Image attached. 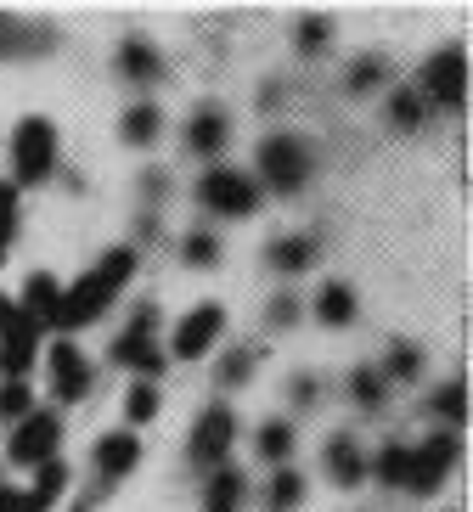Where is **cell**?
Instances as JSON below:
<instances>
[{
    "mask_svg": "<svg viewBox=\"0 0 473 512\" xmlns=\"http://www.w3.org/2000/svg\"><path fill=\"white\" fill-rule=\"evenodd\" d=\"M136 276V254L130 248H107V259L96 265V271H85L68 293H62L57 304V327L62 332H74V327H91L96 316H102L107 304L119 299V287Z\"/></svg>",
    "mask_w": 473,
    "mask_h": 512,
    "instance_id": "6da1fadb",
    "label": "cell"
},
{
    "mask_svg": "<svg viewBox=\"0 0 473 512\" xmlns=\"http://www.w3.org/2000/svg\"><path fill=\"white\" fill-rule=\"evenodd\" d=\"M57 164V124L51 119H23L12 130V169L17 181L12 186H40Z\"/></svg>",
    "mask_w": 473,
    "mask_h": 512,
    "instance_id": "7a4b0ae2",
    "label": "cell"
},
{
    "mask_svg": "<svg viewBox=\"0 0 473 512\" xmlns=\"http://www.w3.org/2000/svg\"><path fill=\"white\" fill-rule=\"evenodd\" d=\"M457 456H462V439H457V434H428L423 445L406 456V490H417V496H434V490L445 484V473L457 467Z\"/></svg>",
    "mask_w": 473,
    "mask_h": 512,
    "instance_id": "3957f363",
    "label": "cell"
},
{
    "mask_svg": "<svg viewBox=\"0 0 473 512\" xmlns=\"http://www.w3.org/2000/svg\"><path fill=\"white\" fill-rule=\"evenodd\" d=\"M417 96H428V102L445 107V113H457V107L468 102V57H462L457 46L434 51L428 68H423V91H417Z\"/></svg>",
    "mask_w": 473,
    "mask_h": 512,
    "instance_id": "277c9868",
    "label": "cell"
},
{
    "mask_svg": "<svg viewBox=\"0 0 473 512\" xmlns=\"http://www.w3.org/2000/svg\"><path fill=\"white\" fill-rule=\"evenodd\" d=\"M260 175L276 192H299L310 181V147L299 136H271L260 147Z\"/></svg>",
    "mask_w": 473,
    "mask_h": 512,
    "instance_id": "5b68a950",
    "label": "cell"
},
{
    "mask_svg": "<svg viewBox=\"0 0 473 512\" xmlns=\"http://www.w3.org/2000/svg\"><path fill=\"white\" fill-rule=\"evenodd\" d=\"M198 203L214 214H254L260 209V186L248 181L243 169H209L198 181Z\"/></svg>",
    "mask_w": 473,
    "mask_h": 512,
    "instance_id": "8992f818",
    "label": "cell"
},
{
    "mask_svg": "<svg viewBox=\"0 0 473 512\" xmlns=\"http://www.w3.org/2000/svg\"><path fill=\"white\" fill-rule=\"evenodd\" d=\"M57 445H62V422L51 417V411H29V417L17 422L6 456H12L17 467H46L51 456H57Z\"/></svg>",
    "mask_w": 473,
    "mask_h": 512,
    "instance_id": "52a82bcc",
    "label": "cell"
},
{
    "mask_svg": "<svg viewBox=\"0 0 473 512\" xmlns=\"http://www.w3.org/2000/svg\"><path fill=\"white\" fill-rule=\"evenodd\" d=\"M231 439H237V417H231L226 406H209L198 417V428H192V462L198 467H220L231 451Z\"/></svg>",
    "mask_w": 473,
    "mask_h": 512,
    "instance_id": "ba28073f",
    "label": "cell"
},
{
    "mask_svg": "<svg viewBox=\"0 0 473 512\" xmlns=\"http://www.w3.org/2000/svg\"><path fill=\"white\" fill-rule=\"evenodd\" d=\"M220 332H226V310L220 304H203V310L181 316V327H175V355L181 361H198V355H209L220 344Z\"/></svg>",
    "mask_w": 473,
    "mask_h": 512,
    "instance_id": "9c48e42d",
    "label": "cell"
},
{
    "mask_svg": "<svg viewBox=\"0 0 473 512\" xmlns=\"http://www.w3.org/2000/svg\"><path fill=\"white\" fill-rule=\"evenodd\" d=\"M34 344H40V327H34L23 310L12 316V327L0 332V372L6 377H23L34 366Z\"/></svg>",
    "mask_w": 473,
    "mask_h": 512,
    "instance_id": "30bf717a",
    "label": "cell"
},
{
    "mask_svg": "<svg viewBox=\"0 0 473 512\" xmlns=\"http://www.w3.org/2000/svg\"><path fill=\"white\" fill-rule=\"evenodd\" d=\"M85 389H91V366H85L79 344H57L51 349V394L57 400H79Z\"/></svg>",
    "mask_w": 473,
    "mask_h": 512,
    "instance_id": "8fae6325",
    "label": "cell"
},
{
    "mask_svg": "<svg viewBox=\"0 0 473 512\" xmlns=\"http://www.w3.org/2000/svg\"><path fill=\"white\" fill-rule=\"evenodd\" d=\"M57 46V34L40 29V23H23V17H0V62L12 57H40V51Z\"/></svg>",
    "mask_w": 473,
    "mask_h": 512,
    "instance_id": "7c38bea8",
    "label": "cell"
},
{
    "mask_svg": "<svg viewBox=\"0 0 473 512\" xmlns=\"http://www.w3.org/2000/svg\"><path fill=\"white\" fill-rule=\"evenodd\" d=\"M57 304H62V287L57 276H29V287H23V299H17V310L34 321V327H57Z\"/></svg>",
    "mask_w": 473,
    "mask_h": 512,
    "instance_id": "4fadbf2b",
    "label": "cell"
},
{
    "mask_svg": "<svg viewBox=\"0 0 473 512\" xmlns=\"http://www.w3.org/2000/svg\"><path fill=\"white\" fill-rule=\"evenodd\" d=\"M136 462H141V439H136V434H107V439H96V473H102L107 484L124 479Z\"/></svg>",
    "mask_w": 473,
    "mask_h": 512,
    "instance_id": "5bb4252c",
    "label": "cell"
},
{
    "mask_svg": "<svg viewBox=\"0 0 473 512\" xmlns=\"http://www.w3.org/2000/svg\"><path fill=\"white\" fill-rule=\"evenodd\" d=\"M113 361L130 366V372H141V383H153V377L164 372V355H158V344L147 338V332H124L119 344H113Z\"/></svg>",
    "mask_w": 473,
    "mask_h": 512,
    "instance_id": "9a60e30c",
    "label": "cell"
},
{
    "mask_svg": "<svg viewBox=\"0 0 473 512\" xmlns=\"http://www.w3.org/2000/svg\"><path fill=\"white\" fill-rule=\"evenodd\" d=\"M248 501V479L237 467H214V479L203 484V512H243Z\"/></svg>",
    "mask_w": 473,
    "mask_h": 512,
    "instance_id": "2e32d148",
    "label": "cell"
},
{
    "mask_svg": "<svg viewBox=\"0 0 473 512\" xmlns=\"http://www.w3.org/2000/svg\"><path fill=\"white\" fill-rule=\"evenodd\" d=\"M327 473H333V484H344V490H355V484L367 479V462H361V451H355V439L350 434H338V439H327Z\"/></svg>",
    "mask_w": 473,
    "mask_h": 512,
    "instance_id": "e0dca14e",
    "label": "cell"
},
{
    "mask_svg": "<svg viewBox=\"0 0 473 512\" xmlns=\"http://www.w3.org/2000/svg\"><path fill=\"white\" fill-rule=\"evenodd\" d=\"M226 130H231L226 113L209 102V107L192 113V124H186V147H192V152H220V147H226Z\"/></svg>",
    "mask_w": 473,
    "mask_h": 512,
    "instance_id": "ac0fdd59",
    "label": "cell"
},
{
    "mask_svg": "<svg viewBox=\"0 0 473 512\" xmlns=\"http://www.w3.org/2000/svg\"><path fill=\"white\" fill-rule=\"evenodd\" d=\"M119 74L136 79V85H147V79L164 74V57H158L147 40H124V46H119Z\"/></svg>",
    "mask_w": 473,
    "mask_h": 512,
    "instance_id": "d6986e66",
    "label": "cell"
},
{
    "mask_svg": "<svg viewBox=\"0 0 473 512\" xmlns=\"http://www.w3.org/2000/svg\"><path fill=\"white\" fill-rule=\"evenodd\" d=\"M316 316L327 321V327H350V321H355V293L344 282H327L316 293Z\"/></svg>",
    "mask_w": 473,
    "mask_h": 512,
    "instance_id": "ffe728a7",
    "label": "cell"
},
{
    "mask_svg": "<svg viewBox=\"0 0 473 512\" xmlns=\"http://www.w3.org/2000/svg\"><path fill=\"white\" fill-rule=\"evenodd\" d=\"M158 130H164V113H158V107H130V113H124V141H130V147H153L158 141Z\"/></svg>",
    "mask_w": 473,
    "mask_h": 512,
    "instance_id": "44dd1931",
    "label": "cell"
},
{
    "mask_svg": "<svg viewBox=\"0 0 473 512\" xmlns=\"http://www.w3.org/2000/svg\"><path fill=\"white\" fill-rule=\"evenodd\" d=\"M299 501H305V479H299L293 467H276L271 490H265V507H271V512H293Z\"/></svg>",
    "mask_w": 473,
    "mask_h": 512,
    "instance_id": "7402d4cb",
    "label": "cell"
},
{
    "mask_svg": "<svg viewBox=\"0 0 473 512\" xmlns=\"http://www.w3.org/2000/svg\"><path fill=\"white\" fill-rule=\"evenodd\" d=\"M310 259H316V242L310 237H276L271 242V265L276 271H305Z\"/></svg>",
    "mask_w": 473,
    "mask_h": 512,
    "instance_id": "603a6c76",
    "label": "cell"
},
{
    "mask_svg": "<svg viewBox=\"0 0 473 512\" xmlns=\"http://www.w3.org/2000/svg\"><path fill=\"white\" fill-rule=\"evenodd\" d=\"M293 439H299V434H293V422H265V428H260V456H265V462H288Z\"/></svg>",
    "mask_w": 473,
    "mask_h": 512,
    "instance_id": "cb8c5ba5",
    "label": "cell"
},
{
    "mask_svg": "<svg viewBox=\"0 0 473 512\" xmlns=\"http://www.w3.org/2000/svg\"><path fill=\"white\" fill-rule=\"evenodd\" d=\"M406 445H383L378 456H372V473H378V484H406Z\"/></svg>",
    "mask_w": 473,
    "mask_h": 512,
    "instance_id": "d4e9b609",
    "label": "cell"
},
{
    "mask_svg": "<svg viewBox=\"0 0 473 512\" xmlns=\"http://www.w3.org/2000/svg\"><path fill=\"white\" fill-rule=\"evenodd\" d=\"M34 411V394H29V383L23 377H12L6 389H0V417H12V422H23Z\"/></svg>",
    "mask_w": 473,
    "mask_h": 512,
    "instance_id": "484cf974",
    "label": "cell"
},
{
    "mask_svg": "<svg viewBox=\"0 0 473 512\" xmlns=\"http://www.w3.org/2000/svg\"><path fill=\"white\" fill-rule=\"evenodd\" d=\"M124 417L130 422H153L158 417V389L153 383H136V389L124 394Z\"/></svg>",
    "mask_w": 473,
    "mask_h": 512,
    "instance_id": "4316f807",
    "label": "cell"
},
{
    "mask_svg": "<svg viewBox=\"0 0 473 512\" xmlns=\"http://www.w3.org/2000/svg\"><path fill=\"white\" fill-rule=\"evenodd\" d=\"M434 411H440L451 428H462V417H468V389H462V383H445V389L434 394Z\"/></svg>",
    "mask_w": 473,
    "mask_h": 512,
    "instance_id": "83f0119b",
    "label": "cell"
},
{
    "mask_svg": "<svg viewBox=\"0 0 473 512\" xmlns=\"http://www.w3.org/2000/svg\"><path fill=\"white\" fill-rule=\"evenodd\" d=\"M383 394H389V377H383L378 366H361V372H355V400H361V406H383Z\"/></svg>",
    "mask_w": 473,
    "mask_h": 512,
    "instance_id": "f1b7e54d",
    "label": "cell"
},
{
    "mask_svg": "<svg viewBox=\"0 0 473 512\" xmlns=\"http://www.w3.org/2000/svg\"><path fill=\"white\" fill-rule=\"evenodd\" d=\"M389 119H395L400 130H417V124H423V96H417V91H395V102H389Z\"/></svg>",
    "mask_w": 473,
    "mask_h": 512,
    "instance_id": "f546056e",
    "label": "cell"
},
{
    "mask_svg": "<svg viewBox=\"0 0 473 512\" xmlns=\"http://www.w3.org/2000/svg\"><path fill=\"white\" fill-rule=\"evenodd\" d=\"M62 490H68V462H57V456H51V462L40 467V484H34V496H40V501H57Z\"/></svg>",
    "mask_w": 473,
    "mask_h": 512,
    "instance_id": "4dcf8cb0",
    "label": "cell"
},
{
    "mask_svg": "<svg viewBox=\"0 0 473 512\" xmlns=\"http://www.w3.org/2000/svg\"><path fill=\"white\" fill-rule=\"evenodd\" d=\"M248 372H254V355H248V349H231L226 361H220V389H237V383H248Z\"/></svg>",
    "mask_w": 473,
    "mask_h": 512,
    "instance_id": "1f68e13d",
    "label": "cell"
},
{
    "mask_svg": "<svg viewBox=\"0 0 473 512\" xmlns=\"http://www.w3.org/2000/svg\"><path fill=\"white\" fill-rule=\"evenodd\" d=\"M389 79V62L383 57H361L355 62V74H350V91H372V85H383Z\"/></svg>",
    "mask_w": 473,
    "mask_h": 512,
    "instance_id": "d6a6232c",
    "label": "cell"
},
{
    "mask_svg": "<svg viewBox=\"0 0 473 512\" xmlns=\"http://www.w3.org/2000/svg\"><path fill=\"white\" fill-rule=\"evenodd\" d=\"M17 237V186L0 181V248Z\"/></svg>",
    "mask_w": 473,
    "mask_h": 512,
    "instance_id": "836d02e7",
    "label": "cell"
},
{
    "mask_svg": "<svg viewBox=\"0 0 473 512\" xmlns=\"http://www.w3.org/2000/svg\"><path fill=\"white\" fill-rule=\"evenodd\" d=\"M214 259H220V242L209 231H192L186 237V265H214Z\"/></svg>",
    "mask_w": 473,
    "mask_h": 512,
    "instance_id": "e575fe53",
    "label": "cell"
},
{
    "mask_svg": "<svg viewBox=\"0 0 473 512\" xmlns=\"http://www.w3.org/2000/svg\"><path fill=\"white\" fill-rule=\"evenodd\" d=\"M417 372H423V355H417L412 344H400L395 355H389V372L383 377H417Z\"/></svg>",
    "mask_w": 473,
    "mask_h": 512,
    "instance_id": "d590c367",
    "label": "cell"
},
{
    "mask_svg": "<svg viewBox=\"0 0 473 512\" xmlns=\"http://www.w3.org/2000/svg\"><path fill=\"white\" fill-rule=\"evenodd\" d=\"M51 501H40L34 490H0V512H46Z\"/></svg>",
    "mask_w": 473,
    "mask_h": 512,
    "instance_id": "8d00e7d4",
    "label": "cell"
},
{
    "mask_svg": "<svg viewBox=\"0 0 473 512\" xmlns=\"http://www.w3.org/2000/svg\"><path fill=\"white\" fill-rule=\"evenodd\" d=\"M265 321H271V327H293V321H299V304H293V293H282V299H271V310H265Z\"/></svg>",
    "mask_w": 473,
    "mask_h": 512,
    "instance_id": "74e56055",
    "label": "cell"
},
{
    "mask_svg": "<svg viewBox=\"0 0 473 512\" xmlns=\"http://www.w3.org/2000/svg\"><path fill=\"white\" fill-rule=\"evenodd\" d=\"M299 46H305V51H321V46H327V17H305V29H299Z\"/></svg>",
    "mask_w": 473,
    "mask_h": 512,
    "instance_id": "f35d334b",
    "label": "cell"
},
{
    "mask_svg": "<svg viewBox=\"0 0 473 512\" xmlns=\"http://www.w3.org/2000/svg\"><path fill=\"white\" fill-rule=\"evenodd\" d=\"M130 332H147V338H153V332H158V304H141L136 321H130Z\"/></svg>",
    "mask_w": 473,
    "mask_h": 512,
    "instance_id": "ab89813d",
    "label": "cell"
},
{
    "mask_svg": "<svg viewBox=\"0 0 473 512\" xmlns=\"http://www.w3.org/2000/svg\"><path fill=\"white\" fill-rule=\"evenodd\" d=\"M12 316H17V299H6V293H0V332L12 327Z\"/></svg>",
    "mask_w": 473,
    "mask_h": 512,
    "instance_id": "60d3db41",
    "label": "cell"
},
{
    "mask_svg": "<svg viewBox=\"0 0 473 512\" xmlns=\"http://www.w3.org/2000/svg\"><path fill=\"white\" fill-rule=\"evenodd\" d=\"M0 490H6V484H0Z\"/></svg>",
    "mask_w": 473,
    "mask_h": 512,
    "instance_id": "b9f144b4",
    "label": "cell"
}]
</instances>
